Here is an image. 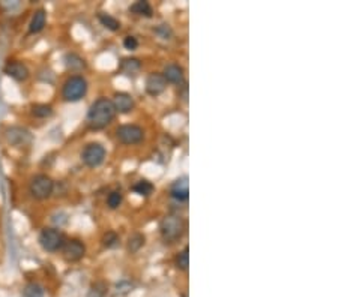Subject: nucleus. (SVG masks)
<instances>
[{
	"instance_id": "obj_22",
	"label": "nucleus",
	"mask_w": 338,
	"mask_h": 297,
	"mask_svg": "<svg viewBox=\"0 0 338 297\" xmlns=\"http://www.w3.org/2000/svg\"><path fill=\"white\" fill-rule=\"evenodd\" d=\"M100 21L101 24L105 27V29H108V30H113V32H116V30H119L120 29V21L118 18H115L113 15H110V14H100Z\"/></svg>"
},
{
	"instance_id": "obj_18",
	"label": "nucleus",
	"mask_w": 338,
	"mask_h": 297,
	"mask_svg": "<svg viewBox=\"0 0 338 297\" xmlns=\"http://www.w3.org/2000/svg\"><path fill=\"white\" fill-rule=\"evenodd\" d=\"M154 189H155V186H154L149 180H146V179H141V180H139V182L133 186V191H134L136 194L141 195V197H149V195L154 192Z\"/></svg>"
},
{
	"instance_id": "obj_21",
	"label": "nucleus",
	"mask_w": 338,
	"mask_h": 297,
	"mask_svg": "<svg viewBox=\"0 0 338 297\" xmlns=\"http://www.w3.org/2000/svg\"><path fill=\"white\" fill-rule=\"evenodd\" d=\"M144 240H146V237H144L141 233H134L131 237L128 239V251H129L131 254L140 251V249L144 246Z\"/></svg>"
},
{
	"instance_id": "obj_11",
	"label": "nucleus",
	"mask_w": 338,
	"mask_h": 297,
	"mask_svg": "<svg viewBox=\"0 0 338 297\" xmlns=\"http://www.w3.org/2000/svg\"><path fill=\"white\" fill-rule=\"evenodd\" d=\"M5 74L11 78H14L15 81H26L29 78L30 72H29V68L21 63V62H8L6 66H5Z\"/></svg>"
},
{
	"instance_id": "obj_24",
	"label": "nucleus",
	"mask_w": 338,
	"mask_h": 297,
	"mask_svg": "<svg viewBox=\"0 0 338 297\" xmlns=\"http://www.w3.org/2000/svg\"><path fill=\"white\" fill-rule=\"evenodd\" d=\"M107 290H108L107 284L102 282V281H98V282L90 285L87 297H105L107 296Z\"/></svg>"
},
{
	"instance_id": "obj_12",
	"label": "nucleus",
	"mask_w": 338,
	"mask_h": 297,
	"mask_svg": "<svg viewBox=\"0 0 338 297\" xmlns=\"http://www.w3.org/2000/svg\"><path fill=\"white\" fill-rule=\"evenodd\" d=\"M170 195L179 203H185L190 198V186H188V177H180L173 182L170 188Z\"/></svg>"
},
{
	"instance_id": "obj_4",
	"label": "nucleus",
	"mask_w": 338,
	"mask_h": 297,
	"mask_svg": "<svg viewBox=\"0 0 338 297\" xmlns=\"http://www.w3.org/2000/svg\"><path fill=\"white\" fill-rule=\"evenodd\" d=\"M65 236L58 228H44L40 234V245L47 252H58L65 245Z\"/></svg>"
},
{
	"instance_id": "obj_3",
	"label": "nucleus",
	"mask_w": 338,
	"mask_h": 297,
	"mask_svg": "<svg viewBox=\"0 0 338 297\" xmlns=\"http://www.w3.org/2000/svg\"><path fill=\"white\" fill-rule=\"evenodd\" d=\"M159 233L162 239L168 243H173L179 240L185 233V224L180 216L176 215H168L159 222Z\"/></svg>"
},
{
	"instance_id": "obj_17",
	"label": "nucleus",
	"mask_w": 338,
	"mask_h": 297,
	"mask_svg": "<svg viewBox=\"0 0 338 297\" xmlns=\"http://www.w3.org/2000/svg\"><path fill=\"white\" fill-rule=\"evenodd\" d=\"M129 12L136 14V15H141V17H152V6L149 2H144V0H139L136 3H133L129 6Z\"/></svg>"
},
{
	"instance_id": "obj_14",
	"label": "nucleus",
	"mask_w": 338,
	"mask_h": 297,
	"mask_svg": "<svg viewBox=\"0 0 338 297\" xmlns=\"http://www.w3.org/2000/svg\"><path fill=\"white\" fill-rule=\"evenodd\" d=\"M164 78L167 83L172 84H182L183 83V68L178 65V63H170L164 68L162 72Z\"/></svg>"
},
{
	"instance_id": "obj_26",
	"label": "nucleus",
	"mask_w": 338,
	"mask_h": 297,
	"mask_svg": "<svg viewBox=\"0 0 338 297\" xmlns=\"http://www.w3.org/2000/svg\"><path fill=\"white\" fill-rule=\"evenodd\" d=\"M24 297H44V288L36 282H30L24 287Z\"/></svg>"
},
{
	"instance_id": "obj_1",
	"label": "nucleus",
	"mask_w": 338,
	"mask_h": 297,
	"mask_svg": "<svg viewBox=\"0 0 338 297\" xmlns=\"http://www.w3.org/2000/svg\"><path fill=\"white\" fill-rule=\"evenodd\" d=\"M115 116L116 110L113 107L111 99L100 98L90 105L87 111V125L92 129H104L113 122Z\"/></svg>"
},
{
	"instance_id": "obj_7",
	"label": "nucleus",
	"mask_w": 338,
	"mask_h": 297,
	"mask_svg": "<svg viewBox=\"0 0 338 297\" xmlns=\"http://www.w3.org/2000/svg\"><path fill=\"white\" fill-rule=\"evenodd\" d=\"M116 138L119 140L122 144L134 146L143 141L144 131L137 125H122L116 129Z\"/></svg>"
},
{
	"instance_id": "obj_25",
	"label": "nucleus",
	"mask_w": 338,
	"mask_h": 297,
	"mask_svg": "<svg viewBox=\"0 0 338 297\" xmlns=\"http://www.w3.org/2000/svg\"><path fill=\"white\" fill-rule=\"evenodd\" d=\"M65 63H66V66H68L71 71H80V69H83V68L86 66L84 60L81 59L80 56H77V54H66Z\"/></svg>"
},
{
	"instance_id": "obj_28",
	"label": "nucleus",
	"mask_w": 338,
	"mask_h": 297,
	"mask_svg": "<svg viewBox=\"0 0 338 297\" xmlns=\"http://www.w3.org/2000/svg\"><path fill=\"white\" fill-rule=\"evenodd\" d=\"M155 33L159 35L162 39H170V38H172V35H173L172 29H170L167 24H159L158 27L155 29Z\"/></svg>"
},
{
	"instance_id": "obj_16",
	"label": "nucleus",
	"mask_w": 338,
	"mask_h": 297,
	"mask_svg": "<svg viewBox=\"0 0 338 297\" xmlns=\"http://www.w3.org/2000/svg\"><path fill=\"white\" fill-rule=\"evenodd\" d=\"M45 23H47V12L44 9H38L33 14L30 23H29V32L30 33H40L45 27Z\"/></svg>"
},
{
	"instance_id": "obj_2",
	"label": "nucleus",
	"mask_w": 338,
	"mask_h": 297,
	"mask_svg": "<svg viewBox=\"0 0 338 297\" xmlns=\"http://www.w3.org/2000/svg\"><path fill=\"white\" fill-rule=\"evenodd\" d=\"M87 81L83 75H72L62 87V98L66 102H79L87 93Z\"/></svg>"
},
{
	"instance_id": "obj_10",
	"label": "nucleus",
	"mask_w": 338,
	"mask_h": 297,
	"mask_svg": "<svg viewBox=\"0 0 338 297\" xmlns=\"http://www.w3.org/2000/svg\"><path fill=\"white\" fill-rule=\"evenodd\" d=\"M113 102V107L116 110V113H120V114H128L134 110V98L126 93V92H116L115 96L111 99Z\"/></svg>"
},
{
	"instance_id": "obj_30",
	"label": "nucleus",
	"mask_w": 338,
	"mask_h": 297,
	"mask_svg": "<svg viewBox=\"0 0 338 297\" xmlns=\"http://www.w3.org/2000/svg\"><path fill=\"white\" fill-rule=\"evenodd\" d=\"M123 47L126 48V50H129V51H134V50H137V47H139V41L136 36H126L125 39H123Z\"/></svg>"
},
{
	"instance_id": "obj_29",
	"label": "nucleus",
	"mask_w": 338,
	"mask_h": 297,
	"mask_svg": "<svg viewBox=\"0 0 338 297\" xmlns=\"http://www.w3.org/2000/svg\"><path fill=\"white\" fill-rule=\"evenodd\" d=\"M133 284H131V281H122L118 284V287H116V293L118 294H126V293H129L131 290H133Z\"/></svg>"
},
{
	"instance_id": "obj_23",
	"label": "nucleus",
	"mask_w": 338,
	"mask_h": 297,
	"mask_svg": "<svg viewBox=\"0 0 338 297\" xmlns=\"http://www.w3.org/2000/svg\"><path fill=\"white\" fill-rule=\"evenodd\" d=\"M101 242H102V246H104V248L111 249V248H116V246L119 245L120 237L116 231H107V233L102 236Z\"/></svg>"
},
{
	"instance_id": "obj_20",
	"label": "nucleus",
	"mask_w": 338,
	"mask_h": 297,
	"mask_svg": "<svg viewBox=\"0 0 338 297\" xmlns=\"http://www.w3.org/2000/svg\"><path fill=\"white\" fill-rule=\"evenodd\" d=\"M175 266L179 270H186L190 266V248L185 246L180 252H178V255L175 257Z\"/></svg>"
},
{
	"instance_id": "obj_6",
	"label": "nucleus",
	"mask_w": 338,
	"mask_h": 297,
	"mask_svg": "<svg viewBox=\"0 0 338 297\" xmlns=\"http://www.w3.org/2000/svg\"><path fill=\"white\" fill-rule=\"evenodd\" d=\"M105 155H107V152H105V147L102 144L89 143L81 152V161L84 165H87L90 168H97L104 162Z\"/></svg>"
},
{
	"instance_id": "obj_27",
	"label": "nucleus",
	"mask_w": 338,
	"mask_h": 297,
	"mask_svg": "<svg viewBox=\"0 0 338 297\" xmlns=\"http://www.w3.org/2000/svg\"><path fill=\"white\" fill-rule=\"evenodd\" d=\"M122 201H123L122 192H120V191H111V192L108 194V197H107V206H108V209L115 210V209L120 207Z\"/></svg>"
},
{
	"instance_id": "obj_13",
	"label": "nucleus",
	"mask_w": 338,
	"mask_h": 297,
	"mask_svg": "<svg viewBox=\"0 0 338 297\" xmlns=\"http://www.w3.org/2000/svg\"><path fill=\"white\" fill-rule=\"evenodd\" d=\"M6 137H8V141L12 144V146H27L30 144L32 141V135L29 131L23 129V128H11L8 129L6 132Z\"/></svg>"
},
{
	"instance_id": "obj_15",
	"label": "nucleus",
	"mask_w": 338,
	"mask_h": 297,
	"mask_svg": "<svg viewBox=\"0 0 338 297\" xmlns=\"http://www.w3.org/2000/svg\"><path fill=\"white\" fill-rule=\"evenodd\" d=\"M120 72L128 75V77H136L141 71V62L136 57H128V59H123L120 62L119 66Z\"/></svg>"
},
{
	"instance_id": "obj_5",
	"label": "nucleus",
	"mask_w": 338,
	"mask_h": 297,
	"mask_svg": "<svg viewBox=\"0 0 338 297\" xmlns=\"http://www.w3.org/2000/svg\"><path fill=\"white\" fill-rule=\"evenodd\" d=\"M29 191L32 197H35L36 200H45V198L51 197L54 191V182L47 174H38L32 179L29 185Z\"/></svg>"
},
{
	"instance_id": "obj_8",
	"label": "nucleus",
	"mask_w": 338,
	"mask_h": 297,
	"mask_svg": "<svg viewBox=\"0 0 338 297\" xmlns=\"http://www.w3.org/2000/svg\"><path fill=\"white\" fill-rule=\"evenodd\" d=\"M62 252H63V257L66 261H80L81 258L84 257L86 254V246L83 242H80L79 239H71L68 242H65L63 248H62Z\"/></svg>"
},
{
	"instance_id": "obj_9",
	"label": "nucleus",
	"mask_w": 338,
	"mask_h": 297,
	"mask_svg": "<svg viewBox=\"0 0 338 297\" xmlns=\"http://www.w3.org/2000/svg\"><path fill=\"white\" fill-rule=\"evenodd\" d=\"M144 87H146L147 95H151V96H158V95H161V93L165 90L167 81H165L164 75H162L161 72H152V74L147 75L146 86H144Z\"/></svg>"
},
{
	"instance_id": "obj_19",
	"label": "nucleus",
	"mask_w": 338,
	"mask_h": 297,
	"mask_svg": "<svg viewBox=\"0 0 338 297\" xmlns=\"http://www.w3.org/2000/svg\"><path fill=\"white\" fill-rule=\"evenodd\" d=\"M53 114V107L48 104H35L32 107V116L38 119H47Z\"/></svg>"
}]
</instances>
